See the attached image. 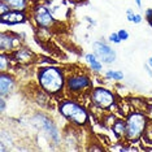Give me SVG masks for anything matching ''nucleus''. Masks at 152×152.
<instances>
[{
    "label": "nucleus",
    "mask_w": 152,
    "mask_h": 152,
    "mask_svg": "<svg viewBox=\"0 0 152 152\" xmlns=\"http://www.w3.org/2000/svg\"><path fill=\"white\" fill-rule=\"evenodd\" d=\"M38 83L39 87L44 90L48 95L57 96L65 91L66 85V74L63 68L48 65L38 70Z\"/></svg>",
    "instance_id": "1"
},
{
    "label": "nucleus",
    "mask_w": 152,
    "mask_h": 152,
    "mask_svg": "<svg viewBox=\"0 0 152 152\" xmlns=\"http://www.w3.org/2000/svg\"><path fill=\"white\" fill-rule=\"evenodd\" d=\"M58 112L73 126L83 127L88 122V110L74 98L63 99L58 103Z\"/></svg>",
    "instance_id": "2"
},
{
    "label": "nucleus",
    "mask_w": 152,
    "mask_h": 152,
    "mask_svg": "<svg viewBox=\"0 0 152 152\" xmlns=\"http://www.w3.org/2000/svg\"><path fill=\"white\" fill-rule=\"evenodd\" d=\"M125 121H126V133L124 140L127 144L137 143L139 139H142L150 120H148L147 115L135 110V112H130L126 116Z\"/></svg>",
    "instance_id": "3"
},
{
    "label": "nucleus",
    "mask_w": 152,
    "mask_h": 152,
    "mask_svg": "<svg viewBox=\"0 0 152 152\" xmlns=\"http://www.w3.org/2000/svg\"><path fill=\"white\" fill-rule=\"evenodd\" d=\"M92 90V81L90 75L85 72H72L66 75L65 94L72 98H81L83 94H90Z\"/></svg>",
    "instance_id": "4"
},
{
    "label": "nucleus",
    "mask_w": 152,
    "mask_h": 152,
    "mask_svg": "<svg viewBox=\"0 0 152 152\" xmlns=\"http://www.w3.org/2000/svg\"><path fill=\"white\" fill-rule=\"evenodd\" d=\"M90 102L96 108L109 110L113 105H116V96L110 90L105 87H95L90 91Z\"/></svg>",
    "instance_id": "5"
},
{
    "label": "nucleus",
    "mask_w": 152,
    "mask_h": 152,
    "mask_svg": "<svg viewBox=\"0 0 152 152\" xmlns=\"http://www.w3.org/2000/svg\"><path fill=\"white\" fill-rule=\"evenodd\" d=\"M33 18L37 22V25L39 27H43V29H51L56 23V20L52 16V13L50 12V9L42 4L37 5L33 9Z\"/></svg>",
    "instance_id": "6"
},
{
    "label": "nucleus",
    "mask_w": 152,
    "mask_h": 152,
    "mask_svg": "<svg viewBox=\"0 0 152 152\" xmlns=\"http://www.w3.org/2000/svg\"><path fill=\"white\" fill-rule=\"evenodd\" d=\"M92 51H94L95 56L102 61L103 64H112L116 61L117 53L109 44H107L102 40L92 43Z\"/></svg>",
    "instance_id": "7"
},
{
    "label": "nucleus",
    "mask_w": 152,
    "mask_h": 152,
    "mask_svg": "<svg viewBox=\"0 0 152 152\" xmlns=\"http://www.w3.org/2000/svg\"><path fill=\"white\" fill-rule=\"evenodd\" d=\"M21 46L20 42V35L16 33L9 31H1L0 35V51L7 53H12L15 50H17Z\"/></svg>",
    "instance_id": "8"
},
{
    "label": "nucleus",
    "mask_w": 152,
    "mask_h": 152,
    "mask_svg": "<svg viewBox=\"0 0 152 152\" xmlns=\"http://www.w3.org/2000/svg\"><path fill=\"white\" fill-rule=\"evenodd\" d=\"M16 87V78L9 72H1L0 74V96L5 98Z\"/></svg>",
    "instance_id": "9"
},
{
    "label": "nucleus",
    "mask_w": 152,
    "mask_h": 152,
    "mask_svg": "<svg viewBox=\"0 0 152 152\" xmlns=\"http://www.w3.org/2000/svg\"><path fill=\"white\" fill-rule=\"evenodd\" d=\"M37 117L39 118L40 122H42L40 126H42V129L47 133V135L51 138V140L58 143V140H60V134H58V130H57V127L55 126V124L52 122V120H50L44 115H40V113H38Z\"/></svg>",
    "instance_id": "10"
},
{
    "label": "nucleus",
    "mask_w": 152,
    "mask_h": 152,
    "mask_svg": "<svg viewBox=\"0 0 152 152\" xmlns=\"http://www.w3.org/2000/svg\"><path fill=\"white\" fill-rule=\"evenodd\" d=\"M0 21H1V25H8V26L18 25V23H22L26 21V15L25 12L9 11L0 16Z\"/></svg>",
    "instance_id": "11"
},
{
    "label": "nucleus",
    "mask_w": 152,
    "mask_h": 152,
    "mask_svg": "<svg viewBox=\"0 0 152 152\" xmlns=\"http://www.w3.org/2000/svg\"><path fill=\"white\" fill-rule=\"evenodd\" d=\"M12 55V58L13 61H16V63H29V61H31L34 57H35V55L31 50H29L27 47H22L20 46L17 50H15L13 52L11 53Z\"/></svg>",
    "instance_id": "12"
},
{
    "label": "nucleus",
    "mask_w": 152,
    "mask_h": 152,
    "mask_svg": "<svg viewBox=\"0 0 152 152\" xmlns=\"http://www.w3.org/2000/svg\"><path fill=\"white\" fill-rule=\"evenodd\" d=\"M110 129H112L115 137L118 140L124 139V138H125V133H126V121L125 120H121V118L116 120L115 122H113V125L110 126Z\"/></svg>",
    "instance_id": "13"
},
{
    "label": "nucleus",
    "mask_w": 152,
    "mask_h": 152,
    "mask_svg": "<svg viewBox=\"0 0 152 152\" xmlns=\"http://www.w3.org/2000/svg\"><path fill=\"white\" fill-rule=\"evenodd\" d=\"M85 60H86V63L90 65V69H91L92 72H95V73L102 72L103 64H102V61L95 56V53H86L85 55Z\"/></svg>",
    "instance_id": "14"
},
{
    "label": "nucleus",
    "mask_w": 152,
    "mask_h": 152,
    "mask_svg": "<svg viewBox=\"0 0 152 152\" xmlns=\"http://www.w3.org/2000/svg\"><path fill=\"white\" fill-rule=\"evenodd\" d=\"M5 4L9 5V8L12 11H20V12H25L27 9V0H1Z\"/></svg>",
    "instance_id": "15"
},
{
    "label": "nucleus",
    "mask_w": 152,
    "mask_h": 152,
    "mask_svg": "<svg viewBox=\"0 0 152 152\" xmlns=\"http://www.w3.org/2000/svg\"><path fill=\"white\" fill-rule=\"evenodd\" d=\"M12 61H13V58H12L11 53L1 52V55H0V70L1 72H9Z\"/></svg>",
    "instance_id": "16"
},
{
    "label": "nucleus",
    "mask_w": 152,
    "mask_h": 152,
    "mask_svg": "<svg viewBox=\"0 0 152 152\" xmlns=\"http://www.w3.org/2000/svg\"><path fill=\"white\" fill-rule=\"evenodd\" d=\"M107 79H113V81H121L124 79V73L121 70H108L105 73Z\"/></svg>",
    "instance_id": "17"
},
{
    "label": "nucleus",
    "mask_w": 152,
    "mask_h": 152,
    "mask_svg": "<svg viewBox=\"0 0 152 152\" xmlns=\"http://www.w3.org/2000/svg\"><path fill=\"white\" fill-rule=\"evenodd\" d=\"M127 21L129 22H133V23H140L142 22V16L140 15H138V13H134L133 12V9H127Z\"/></svg>",
    "instance_id": "18"
},
{
    "label": "nucleus",
    "mask_w": 152,
    "mask_h": 152,
    "mask_svg": "<svg viewBox=\"0 0 152 152\" xmlns=\"http://www.w3.org/2000/svg\"><path fill=\"white\" fill-rule=\"evenodd\" d=\"M142 138H143L148 144H152V122L151 121L148 122V125L146 127V130H144V134H143V137Z\"/></svg>",
    "instance_id": "19"
},
{
    "label": "nucleus",
    "mask_w": 152,
    "mask_h": 152,
    "mask_svg": "<svg viewBox=\"0 0 152 152\" xmlns=\"http://www.w3.org/2000/svg\"><path fill=\"white\" fill-rule=\"evenodd\" d=\"M109 42H112V43H115V44H120L122 40L120 39V37H118V34H117V33H112L109 35Z\"/></svg>",
    "instance_id": "20"
},
{
    "label": "nucleus",
    "mask_w": 152,
    "mask_h": 152,
    "mask_svg": "<svg viewBox=\"0 0 152 152\" xmlns=\"http://www.w3.org/2000/svg\"><path fill=\"white\" fill-rule=\"evenodd\" d=\"M117 34H118V37H120L121 40H127V39H129V33H127L125 29L118 30V31H117Z\"/></svg>",
    "instance_id": "21"
},
{
    "label": "nucleus",
    "mask_w": 152,
    "mask_h": 152,
    "mask_svg": "<svg viewBox=\"0 0 152 152\" xmlns=\"http://www.w3.org/2000/svg\"><path fill=\"white\" fill-rule=\"evenodd\" d=\"M9 11H12V9L9 8V5L5 4L4 1H1V0H0V13H1V15H4V13L9 12Z\"/></svg>",
    "instance_id": "22"
},
{
    "label": "nucleus",
    "mask_w": 152,
    "mask_h": 152,
    "mask_svg": "<svg viewBox=\"0 0 152 152\" xmlns=\"http://www.w3.org/2000/svg\"><path fill=\"white\" fill-rule=\"evenodd\" d=\"M0 110H1V113L5 110V100L1 96H0Z\"/></svg>",
    "instance_id": "23"
},
{
    "label": "nucleus",
    "mask_w": 152,
    "mask_h": 152,
    "mask_svg": "<svg viewBox=\"0 0 152 152\" xmlns=\"http://www.w3.org/2000/svg\"><path fill=\"white\" fill-rule=\"evenodd\" d=\"M146 20H147L148 25H150V26L152 27V16H146Z\"/></svg>",
    "instance_id": "24"
},
{
    "label": "nucleus",
    "mask_w": 152,
    "mask_h": 152,
    "mask_svg": "<svg viewBox=\"0 0 152 152\" xmlns=\"http://www.w3.org/2000/svg\"><path fill=\"white\" fill-rule=\"evenodd\" d=\"M146 16H152V8L147 9V11H146Z\"/></svg>",
    "instance_id": "25"
},
{
    "label": "nucleus",
    "mask_w": 152,
    "mask_h": 152,
    "mask_svg": "<svg viewBox=\"0 0 152 152\" xmlns=\"http://www.w3.org/2000/svg\"><path fill=\"white\" fill-rule=\"evenodd\" d=\"M135 3H137V5L140 8V7H142V0H135Z\"/></svg>",
    "instance_id": "26"
},
{
    "label": "nucleus",
    "mask_w": 152,
    "mask_h": 152,
    "mask_svg": "<svg viewBox=\"0 0 152 152\" xmlns=\"http://www.w3.org/2000/svg\"><path fill=\"white\" fill-rule=\"evenodd\" d=\"M148 65H150V68L152 69V57L150 58V60H148Z\"/></svg>",
    "instance_id": "27"
}]
</instances>
